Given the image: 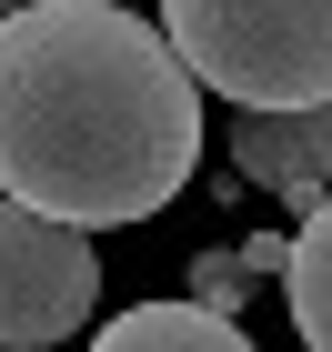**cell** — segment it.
Segmentation results:
<instances>
[{
  "label": "cell",
  "instance_id": "cell-1",
  "mask_svg": "<svg viewBox=\"0 0 332 352\" xmlns=\"http://www.w3.org/2000/svg\"><path fill=\"white\" fill-rule=\"evenodd\" d=\"M201 171V81L121 0H30L0 21V201L71 232L151 221Z\"/></svg>",
  "mask_w": 332,
  "mask_h": 352
},
{
  "label": "cell",
  "instance_id": "cell-2",
  "mask_svg": "<svg viewBox=\"0 0 332 352\" xmlns=\"http://www.w3.org/2000/svg\"><path fill=\"white\" fill-rule=\"evenodd\" d=\"M162 41L201 91L242 111L332 101V0H162Z\"/></svg>",
  "mask_w": 332,
  "mask_h": 352
},
{
  "label": "cell",
  "instance_id": "cell-3",
  "mask_svg": "<svg viewBox=\"0 0 332 352\" xmlns=\"http://www.w3.org/2000/svg\"><path fill=\"white\" fill-rule=\"evenodd\" d=\"M91 302H101V252H91V232L0 201V352L71 342V332L91 322Z\"/></svg>",
  "mask_w": 332,
  "mask_h": 352
},
{
  "label": "cell",
  "instance_id": "cell-4",
  "mask_svg": "<svg viewBox=\"0 0 332 352\" xmlns=\"http://www.w3.org/2000/svg\"><path fill=\"white\" fill-rule=\"evenodd\" d=\"M232 171L252 191H272L282 212H322L332 201V101L322 111H242Z\"/></svg>",
  "mask_w": 332,
  "mask_h": 352
},
{
  "label": "cell",
  "instance_id": "cell-5",
  "mask_svg": "<svg viewBox=\"0 0 332 352\" xmlns=\"http://www.w3.org/2000/svg\"><path fill=\"white\" fill-rule=\"evenodd\" d=\"M91 352H262L232 312H201V302H131L91 332Z\"/></svg>",
  "mask_w": 332,
  "mask_h": 352
},
{
  "label": "cell",
  "instance_id": "cell-6",
  "mask_svg": "<svg viewBox=\"0 0 332 352\" xmlns=\"http://www.w3.org/2000/svg\"><path fill=\"white\" fill-rule=\"evenodd\" d=\"M282 302H292V332H302V352H332V201H322V212H302V232H292Z\"/></svg>",
  "mask_w": 332,
  "mask_h": 352
},
{
  "label": "cell",
  "instance_id": "cell-7",
  "mask_svg": "<svg viewBox=\"0 0 332 352\" xmlns=\"http://www.w3.org/2000/svg\"><path fill=\"white\" fill-rule=\"evenodd\" d=\"M192 302H201V312H242V302H252L242 252H201V262H192Z\"/></svg>",
  "mask_w": 332,
  "mask_h": 352
},
{
  "label": "cell",
  "instance_id": "cell-8",
  "mask_svg": "<svg viewBox=\"0 0 332 352\" xmlns=\"http://www.w3.org/2000/svg\"><path fill=\"white\" fill-rule=\"evenodd\" d=\"M282 262H292V232H252L242 242V272H282Z\"/></svg>",
  "mask_w": 332,
  "mask_h": 352
}]
</instances>
